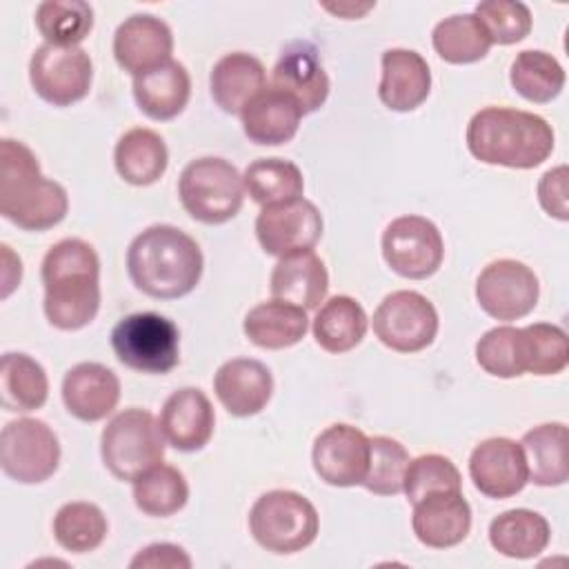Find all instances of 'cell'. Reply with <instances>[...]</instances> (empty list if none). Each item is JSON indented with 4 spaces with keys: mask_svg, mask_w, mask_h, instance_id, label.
I'll list each match as a JSON object with an SVG mask.
<instances>
[{
    "mask_svg": "<svg viewBox=\"0 0 569 569\" xmlns=\"http://www.w3.org/2000/svg\"><path fill=\"white\" fill-rule=\"evenodd\" d=\"M191 78L184 64L169 60L133 78V98L138 109L151 120H171L187 107Z\"/></svg>",
    "mask_w": 569,
    "mask_h": 569,
    "instance_id": "obj_27",
    "label": "cell"
},
{
    "mask_svg": "<svg viewBox=\"0 0 569 569\" xmlns=\"http://www.w3.org/2000/svg\"><path fill=\"white\" fill-rule=\"evenodd\" d=\"M527 345V373L556 376L569 362V340L562 327L533 322L522 327Z\"/></svg>",
    "mask_w": 569,
    "mask_h": 569,
    "instance_id": "obj_43",
    "label": "cell"
},
{
    "mask_svg": "<svg viewBox=\"0 0 569 569\" xmlns=\"http://www.w3.org/2000/svg\"><path fill=\"white\" fill-rule=\"evenodd\" d=\"M469 476L487 498L502 500L520 493L529 482L520 442L502 436L482 440L469 456Z\"/></svg>",
    "mask_w": 569,
    "mask_h": 569,
    "instance_id": "obj_16",
    "label": "cell"
},
{
    "mask_svg": "<svg viewBox=\"0 0 569 569\" xmlns=\"http://www.w3.org/2000/svg\"><path fill=\"white\" fill-rule=\"evenodd\" d=\"M318 511L298 491L273 489L262 493L249 511L253 540L271 553H296L318 536Z\"/></svg>",
    "mask_w": 569,
    "mask_h": 569,
    "instance_id": "obj_6",
    "label": "cell"
},
{
    "mask_svg": "<svg viewBox=\"0 0 569 569\" xmlns=\"http://www.w3.org/2000/svg\"><path fill=\"white\" fill-rule=\"evenodd\" d=\"M476 362L496 378L527 373V345L522 327H493L476 342Z\"/></svg>",
    "mask_w": 569,
    "mask_h": 569,
    "instance_id": "obj_40",
    "label": "cell"
},
{
    "mask_svg": "<svg viewBox=\"0 0 569 569\" xmlns=\"http://www.w3.org/2000/svg\"><path fill=\"white\" fill-rule=\"evenodd\" d=\"M107 518L93 502H67L53 516V538L71 553H87L102 545Z\"/></svg>",
    "mask_w": 569,
    "mask_h": 569,
    "instance_id": "obj_39",
    "label": "cell"
},
{
    "mask_svg": "<svg viewBox=\"0 0 569 569\" xmlns=\"http://www.w3.org/2000/svg\"><path fill=\"white\" fill-rule=\"evenodd\" d=\"M551 124L531 111L485 107L467 124V147L485 164L533 169L553 151Z\"/></svg>",
    "mask_w": 569,
    "mask_h": 569,
    "instance_id": "obj_3",
    "label": "cell"
},
{
    "mask_svg": "<svg viewBox=\"0 0 569 569\" xmlns=\"http://www.w3.org/2000/svg\"><path fill=\"white\" fill-rule=\"evenodd\" d=\"M416 538L431 549L460 545L471 529V507L462 491H438L413 505Z\"/></svg>",
    "mask_w": 569,
    "mask_h": 569,
    "instance_id": "obj_19",
    "label": "cell"
},
{
    "mask_svg": "<svg viewBox=\"0 0 569 569\" xmlns=\"http://www.w3.org/2000/svg\"><path fill=\"white\" fill-rule=\"evenodd\" d=\"M116 358L140 373H169L180 362V331L173 320L153 313H131L111 329Z\"/></svg>",
    "mask_w": 569,
    "mask_h": 569,
    "instance_id": "obj_8",
    "label": "cell"
},
{
    "mask_svg": "<svg viewBox=\"0 0 569 569\" xmlns=\"http://www.w3.org/2000/svg\"><path fill=\"white\" fill-rule=\"evenodd\" d=\"M376 338L398 353L427 349L438 333V311L429 298L418 291L400 289L382 298L373 311Z\"/></svg>",
    "mask_w": 569,
    "mask_h": 569,
    "instance_id": "obj_10",
    "label": "cell"
},
{
    "mask_svg": "<svg viewBox=\"0 0 569 569\" xmlns=\"http://www.w3.org/2000/svg\"><path fill=\"white\" fill-rule=\"evenodd\" d=\"M551 527L547 518L531 509H509L489 525L491 547L507 558H533L547 549Z\"/></svg>",
    "mask_w": 569,
    "mask_h": 569,
    "instance_id": "obj_31",
    "label": "cell"
},
{
    "mask_svg": "<svg viewBox=\"0 0 569 569\" xmlns=\"http://www.w3.org/2000/svg\"><path fill=\"white\" fill-rule=\"evenodd\" d=\"M431 42L436 53L449 64L482 60L491 49V38L473 13H456L433 27Z\"/></svg>",
    "mask_w": 569,
    "mask_h": 569,
    "instance_id": "obj_34",
    "label": "cell"
},
{
    "mask_svg": "<svg viewBox=\"0 0 569 569\" xmlns=\"http://www.w3.org/2000/svg\"><path fill=\"white\" fill-rule=\"evenodd\" d=\"M322 213L307 198H293L260 209L256 218V236L264 253L287 256L313 249L322 238Z\"/></svg>",
    "mask_w": 569,
    "mask_h": 569,
    "instance_id": "obj_14",
    "label": "cell"
},
{
    "mask_svg": "<svg viewBox=\"0 0 569 569\" xmlns=\"http://www.w3.org/2000/svg\"><path fill=\"white\" fill-rule=\"evenodd\" d=\"M44 316L62 331L87 327L100 309V260L80 238L56 242L42 258Z\"/></svg>",
    "mask_w": 569,
    "mask_h": 569,
    "instance_id": "obj_1",
    "label": "cell"
},
{
    "mask_svg": "<svg viewBox=\"0 0 569 569\" xmlns=\"http://www.w3.org/2000/svg\"><path fill=\"white\" fill-rule=\"evenodd\" d=\"M36 27L49 44L78 47L93 29V7L84 0H44L36 9Z\"/></svg>",
    "mask_w": 569,
    "mask_h": 569,
    "instance_id": "obj_38",
    "label": "cell"
},
{
    "mask_svg": "<svg viewBox=\"0 0 569 569\" xmlns=\"http://www.w3.org/2000/svg\"><path fill=\"white\" fill-rule=\"evenodd\" d=\"M178 196L193 220L222 224L240 211L244 202V182L229 160L204 156L191 160L182 169Z\"/></svg>",
    "mask_w": 569,
    "mask_h": 569,
    "instance_id": "obj_7",
    "label": "cell"
},
{
    "mask_svg": "<svg viewBox=\"0 0 569 569\" xmlns=\"http://www.w3.org/2000/svg\"><path fill=\"white\" fill-rule=\"evenodd\" d=\"M473 16L496 44H516L531 31V11L518 0L478 2Z\"/></svg>",
    "mask_w": 569,
    "mask_h": 569,
    "instance_id": "obj_44",
    "label": "cell"
},
{
    "mask_svg": "<svg viewBox=\"0 0 569 569\" xmlns=\"http://www.w3.org/2000/svg\"><path fill=\"white\" fill-rule=\"evenodd\" d=\"M511 87L529 102H551L565 87L562 64L547 51L527 49L520 51L509 71Z\"/></svg>",
    "mask_w": 569,
    "mask_h": 569,
    "instance_id": "obj_36",
    "label": "cell"
},
{
    "mask_svg": "<svg viewBox=\"0 0 569 569\" xmlns=\"http://www.w3.org/2000/svg\"><path fill=\"white\" fill-rule=\"evenodd\" d=\"M216 413L209 398L196 387L173 391L160 411L164 440L178 451H200L213 436Z\"/></svg>",
    "mask_w": 569,
    "mask_h": 569,
    "instance_id": "obj_22",
    "label": "cell"
},
{
    "mask_svg": "<svg viewBox=\"0 0 569 569\" xmlns=\"http://www.w3.org/2000/svg\"><path fill=\"white\" fill-rule=\"evenodd\" d=\"M567 178L569 169L567 164H558L549 169L540 182H538V200L540 207L558 218V220H569V191H567Z\"/></svg>",
    "mask_w": 569,
    "mask_h": 569,
    "instance_id": "obj_45",
    "label": "cell"
},
{
    "mask_svg": "<svg viewBox=\"0 0 569 569\" xmlns=\"http://www.w3.org/2000/svg\"><path fill=\"white\" fill-rule=\"evenodd\" d=\"M69 209L60 182L40 173L33 151L13 138L0 140V213L24 231H47Z\"/></svg>",
    "mask_w": 569,
    "mask_h": 569,
    "instance_id": "obj_4",
    "label": "cell"
},
{
    "mask_svg": "<svg viewBox=\"0 0 569 569\" xmlns=\"http://www.w3.org/2000/svg\"><path fill=\"white\" fill-rule=\"evenodd\" d=\"M2 249V298H7L18 284H20V278H22V262L20 258H16L13 264H9V251H7V244H0Z\"/></svg>",
    "mask_w": 569,
    "mask_h": 569,
    "instance_id": "obj_47",
    "label": "cell"
},
{
    "mask_svg": "<svg viewBox=\"0 0 569 569\" xmlns=\"http://www.w3.org/2000/svg\"><path fill=\"white\" fill-rule=\"evenodd\" d=\"M198 242L173 224H153L138 233L127 249L131 282L147 296L173 300L191 293L202 276Z\"/></svg>",
    "mask_w": 569,
    "mask_h": 569,
    "instance_id": "obj_2",
    "label": "cell"
},
{
    "mask_svg": "<svg viewBox=\"0 0 569 569\" xmlns=\"http://www.w3.org/2000/svg\"><path fill=\"white\" fill-rule=\"evenodd\" d=\"M131 569H189L191 558L189 553L171 542H153L140 549L131 562Z\"/></svg>",
    "mask_w": 569,
    "mask_h": 569,
    "instance_id": "obj_46",
    "label": "cell"
},
{
    "mask_svg": "<svg viewBox=\"0 0 569 569\" xmlns=\"http://www.w3.org/2000/svg\"><path fill=\"white\" fill-rule=\"evenodd\" d=\"M540 296L536 273L518 260L500 258L489 262L476 280V300L480 309L502 322L529 316Z\"/></svg>",
    "mask_w": 569,
    "mask_h": 569,
    "instance_id": "obj_13",
    "label": "cell"
},
{
    "mask_svg": "<svg viewBox=\"0 0 569 569\" xmlns=\"http://www.w3.org/2000/svg\"><path fill=\"white\" fill-rule=\"evenodd\" d=\"M311 462L320 480L331 487H356L369 469V438L351 425L336 422L313 442Z\"/></svg>",
    "mask_w": 569,
    "mask_h": 569,
    "instance_id": "obj_15",
    "label": "cell"
},
{
    "mask_svg": "<svg viewBox=\"0 0 569 569\" xmlns=\"http://www.w3.org/2000/svg\"><path fill=\"white\" fill-rule=\"evenodd\" d=\"M60 465V442L53 429L38 418H18L2 427L0 467L22 485L49 480Z\"/></svg>",
    "mask_w": 569,
    "mask_h": 569,
    "instance_id": "obj_9",
    "label": "cell"
},
{
    "mask_svg": "<svg viewBox=\"0 0 569 569\" xmlns=\"http://www.w3.org/2000/svg\"><path fill=\"white\" fill-rule=\"evenodd\" d=\"M267 84L262 62L244 51L222 56L209 76L213 102L231 116H240L242 109L256 98Z\"/></svg>",
    "mask_w": 569,
    "mask_h": 569,
    "instance_id": "obj_26",
    "label": "cell"
},
{
    "mask_svg": "<svg viewBox=\"0 0 569 569\" xmlns=\"http://www.w3.org/2000/svg\"><path fill=\"white\" fill-rule=\"evenodd\" d=\"M113 162L124 182L147 187L160 180L167 171L169 151L160 133L147 127H133L116 142Z\"/></svg>",
    "mask_w": 569,
    "mask_h": 569,
    "instance_id": "obj_29",
    "label": "cell"
},
{
    "mask_svg": "<svg viewBox=\"0 0 569 569\" xmlns=\"http://www.w3.org/2000/svg\"><path fill=\"white\" fill-rule=\"evenodd\" d=\"M402 491L407 493L409 502L416 505L418 500L438 491H462V476L447 456L425 453L409 460Z\"/></svg>",
    "mask_w": 569,
    "mask_h": 569,
    "instance_id": "obj_42",
    "label": "cell"
},
{
    "mask_svg": "<svg viewBox=\"0 0 569 569\" xmlns=\"http://www.w3.org/2000/svg\"><path fill=\"white\" fill-rule=\"evenodd\" d=\"M104 467L118 480H136L164 458V433L160 420L147 409H124L116 413L100 436Z\"/></svg>",
    "mask_w": 569,
    "mask_h": 569,
    "instance_id": "obj_5",
    "label": "cell"
},
{
    "mask_svg": "<svg viewBox=\"0 0 569 569\" xmlns=\"http://www.w3.org/2000/svg\"><path fill=\"white\" fill-rule=\"evenodd\" d=\"M62 400L73 418L98 422L116 409L120 380L100 362H78L62 378Z\"/></svg>",
    "mask_w": 569,
    "mask_h": 569,
    "instance_id": "obj_21",
    "label": "cell"
},
{
    "mask_svg": "<svg viewBox=\"0 0 569 569\" xmlns=\"http://www.w3.org/2000/svg\"><path fill=\"white\" fill-rule=\"evenodd\" d=\"M33 91L53 107H69L82 100L93 80V64L80 47L40 44L29 60Z\"/></svg>",
    "mask_w": 569,
    "mask_h": 569,
    "instance_id": "obj_11",
    "label": "cell"
},
{
    "mask_svg": "<svg viewBox=\"0 0 569 569\" xmlns=\"http://www.w3.org/2000/svg\"><path fill=\"white\" fill-rule=\"evenodd\" d=\"M269 289L276 300L311 311L318 309L327 296L329 273L320 256H316L311 249L293 251L276 262Z\"/></svg>",
    "mask_w": 569,
    "mask_h": 569,
    "instance_id": "obj_23",
    "label": "cell"
},
{
    "mask_svg": "<svg viewBox=\"0 0 569 569\" xmlns=\"http://www.w3.org/2000/svg\"><path fill=\"white\" fill-rule=\"evenodd\" d=\"M431 91L427 60L411 49H387L382 53V78L378 96L391 111L418 109Z\"/></svg>",
    "mask_w": 569,
    "mask_h": 569,
    "instance_id": "obj_24",
    "label": "cell"
},
{
    "mask_svg": "<svg viewBox=\"0 0 569 569\" xmlns=\"http://www.w3.org/2000/svg\"><path fill=\"white\" fill-rule=\"evenodd\" d=\"M307 329H309L307 311L276 298L249 309L242 322L244 336L256 347H262V349L293 347L305 338Z\"/></svg>",
    "mask_w": 569,
    "mask_h": 569,
    "instance_id": "obj_30",
    "label": "cell"
},
{
    "mask_svg": "<svg viewBox=\"0 0 569 569\" xmlns=\"http://www.w3.org/2000/svg\"><path fill=\"white\" fill-rule=\"evenodd\" d=\"M49 378L27 353H4L0 360V402L7 411H36L47 402Z\"/></svg>",
    "mask_w": 569,
    "mask_h": 569,
    "instance_id": "obj_33",
    "label": "cell"
},
{
    "mask_svg": "<svg viewBox=\"0 0 569 569\" xmlns=\"http://www.w3.org/2000/svg\"><path fill=\"white\" fill-rule=\"evenodd\" d=\"M273 89L291 96L302 113L318 111L329 96V76L309 42H291L271 71Z\"/></svg>",
    "mask_w": 569,
    "mask_h": 569,
    "instance_id": "obj_18",
    "label": "cell"
},
{
    "mask_svg": "<svg viewBox=\"0 0 569 569\" xmlns=\"http://www.w3.org/2000/svg\"><path fill=\"white\" fill-rule=\"evenodd\" d=\"M369 318L351 296L329 298L313 318V338L329 353H345L358 347L367 333Z\"/></svg>",
    "mask_w": 569,
    "mask_h": 569,
    "instance_id": "obj_32",
    "label": "cell"
},
{
    "mask_svg": "<svg viewBox=\"0 0 569 569\" xmlns=\"http://www.w3.org/2000/svg\"><path fill=\"white\" fill-rule=\"evenodd\" d=\"M302 116L298 102L273 87H264L240 113L244 136L269 147L289 142L298 133Z\"/></svg>",
    "mask_w": 569,
    "mask_h": 569,
    "instance_id": "obj_25",
    "label": "cell"
},
{
    "mask_svg": "<svg viewBox=\"0 0 569 569\" xmlns=\"http://www.w3.org/2000/svg\"><path fill=\"white\" fill-rule=\"evenodd\" d=\"M244 191L262 207L300 198L305 191L302 171L284 158H260L244 169Z\"/></svg>",
    "mask_w": 569,
    "mask_h": 569,
    "instance_id": "obj_37",
    "label": "cell"
},
{
    "mask_svg": "<svg viewBox=\"0 0 569 569\" xmlns=\"http://www.w3.org/2000/svg\"><path fill=\"white\" fill-rule=\"evenodd\" d=\"M171 51L173 36L169 24L151 13H136L116 29L113 58L133 78L169 62Z\"/></svg>",
    "mask_w": 569,
    "mask_h": 569,
    "instance_id": "obj_17",
    "label": "cell"
},
{
    "mask_svg": "<svg viewBox=\"0 0 569 569\" xmlns=\"http://www.w3.org/2000/svg\"><path fill=\"white\" fill-rule=\"evenodd\" d=\"M520 449L527 462V480L538 487H558L569 478V431L562 422H545L529 429Z\"/></svg>",
    "mask_w": 569,
    "mask_h": 569,
    "instance_id": "obj_28",
    "label": "cell"
},
{
    "mask_svg": "<svg viewBox=\"0 0 569 569\" xmlns=\"http://www.w3.org/2000/svg\"><path fill=\"white\" fill-rule=\"evenodd\" d=\"M371 7H373V4H365L362 9H358V7H353V4H338V7H336V4H325L327 11H333V13H338V16H342L345 11H351V18L367 13Z\"/></svg>",
    "mask_w": 569,
    "mask_h": 569,
    "instance_id": "obj_48",
    "label": "cell"
},
{
    "mask_svg": "<svg viewBox=\"0 0 569 569\" xmlns=\"http://www.w3.org/2000/svg\"><path fill=\"white\" fill-rule=\"evenodd\" d=\"M189 500V485L180 469L171 465H156L133 480L136 507L153 518L178 513Z\"/></svg>",
    "mask_w": 569,
    "mask_h": 569,
    "instance_id": "obj_35",
    "label": "cell"
},
{
    "mask_svg": "<svg viewBox=\"0 0 569 569\" xmlns=\"http://www.w3.org/2000/svg\"><path fill=\"white\" fill-rule=\"evenodd\" d=\"M213 391L231 416L247 418L267 407L273 393V378L260 360L231 358L216 371Z\"/></svg>",
    "mask_w": 569,
    "mask_h": 569,
    "instance_id": "obj_20",
    "label": "cell"
},
{
    "mask_svg": "<svg viewBox=\"0 0 569 569\" xmlns=\"http://www.w3.org/2000/svg\"><path fill=\"white\" fill-rule=\"evenodd\" d=\"M409 451L389 436L369 438V469L362 487L376 496H396L402 491Z\"/></svg>",
    "mask_w": 569,
    "mask_h": 569,
    "instance_id": "obj_41",
    "label": "cell"
},
{
    "mask_svg": "<svg viewBox=\"0 0 569 569\" xmlns=\"http://www.w3.org/2000/svg\"><path fill=\"white\" fill-rule=\"evenodd\" d=\"M382 258L398 276L425 280L440 269L445 242L431 220L422 216H400L382 231Z\"/></svg>",
    "mask_w": 569,
    "mask_h": 569,
    "instance_id": "obj_12",
    "label": "cell"
}]
</instances>
